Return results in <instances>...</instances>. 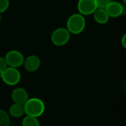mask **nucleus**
Instances as JSON below:
<instances>
[{"label":"nucleus","mask_w":126,"mask_h":126,"mask_svg":"<svg viewBox=\"0 0 126 126\" xmlns=\"http://www.w3.org/2000/svg\"><path fill=\"white\" fill-rule=\"evenodd\" d=\"M10 114L3 109H0V126H10Z\"/></svg>","instance_id":"nucleus-13"},{"label":"nucleus","mask_w":126,"mask_h":126,"mask_svg":"<svg viewBox=\"0 0 126 126\" xmlns=\"http://www.w3.org/2000/svg\"><path fill=\"white\" fill-rule=\"evenodd\" d=\"M94 21L100 24H105L109 20V16L107 13L106 9L97 8L93 13Z\"/></svg>","instance_id":"nucleus-10"},{"label":"nucleus","mask_w":126,"mask_h":126,"mask_svg":"<svg viewBox=\"0 0 126 126\" xmlns=\"http://www.w3.org/2000/svg\"><path fill=\"white\" fill-rule=\"evenodd\" d=\"M70 32L66 28L59 27L55 29L51 35L52 43L58 47H62L66 44L70 39Z\"/></svg>","instance_id":"nucleus-4"},{"label":"nucleus","mask_w":126,"mask_h":126,"mask_svg":"<svg viewBox=\"0 0 126 126\" xmlns=\"http://www.w3.org/2000/svg\"><path fill=\"white\" fill-rule=\"evenodd\" d=\"M123 1L125 2V4H126V0H123Z\"/></svg>","instance_id":"nucleus-19"},{"label":"nucleus","mask_w":126,"mask_h":126,"mask_svg":"<svg viewBox=\"0 0 126 126\" xmlns=\"http://www.w3.org/2000/svg\"><path fill=\"white\" fill-rule=\"evenodd\" d=\"M21 126H41V125L37 117L27 115L22 120Z\"/></svg>","instance_id":"nucleus-12"},{"label":"nucleus","mask_w":126,"mask_h":126,"mask_svg":"<svg viewBox=\"0 0 126 126\" xmlns=\"http://www.w3.org/2000/svg\"><path fill=\"white\" fill-rule=\"evenodd\" d=\"M25 114L34 117H38L41 116L45 111V104L40 98L32 97L24 105Z\"/></svg>","instance_id":"nucleus-1"},{"label":"nucleus","mask_w":126,"mask_h":126,"mask_svg":"<svg viewBox=\"0 0 126 126\" xmlns=\"http://www.w3.org/2000/svg\"><path fill=\"white\" fill-rule=\"evenodd\" d=\"M112 0H96L97 8H103L106 9L107 5Z\"/></svg>","instance_id":"nucleus-15"},{"label":"nucleus","mask_w":126,"mask_h":126,"mask_svg":"<svg viewBox=\"0 0 126 126\" xmlns=\"http://www.w3.org/2000/svg\"><path fill=\"white\" fill-rule=\"evenodd\" d=\"M86 27V19L80 13H75L70 16L66 21V29L71 34L81 33Z\"/></svg>","instance_id":"nucleus-2"},{"label":"nucleus","mask_w":126,"mask_h":126,"mask_svg":"<svg viewBox=\"0 0 126 126\" xmlns=\"http://www.w3.org/2000/svg\"><path fill=\"white\" fill-rule=\"evenodd\" d=\"M8 67L7 61L4 57H0V74L6 69V68Z\"/></svg>","instance_id":"nucleus-16"},{"label":"nucleus","mask_w":126,"mask_h":126,"mask_svg":"<svg viewBox=\"0 0 126 126\" xmlns=\"http://www.w3.org/2000/svg\"><path fill=\"white\" fill-rule=\"evenodd\" d=\"M10 6V0H0V14L5 12Z\"/></svg>","instance_id":"nucleus-14"},{"label":"nucleus","mask_w":126,"mask_h":126,"mask_svg":"<svg viewBox=\"0 0 126 126\" xmlns=\"http://www.w3.org/2000/svg\"><path fill=\"white\" fill-rule=\"evenodd\" d=\"M121 44L123 45V47L126 49V33L124 34L122 37V39H121Z\"/></svg>","instance_id":"nucleus-17"},{"label":"nucleus","mask_w":126,"mask_h":126,"mask_svg":"<svg viewBox=\"0 0 126 126\" xmlns=\"http://www.w3.org/2000/svg\"><path fill=\"white\" fill-rule=\"evenodd\" d=\"M106 10L110 18H117L124 12V7L117 1H111L106 7Z\"/></svg>","instance_id":"nucleus-7"},{"label":"nucleus","mask_w":126,"mask_h":126,"mask_svg":"<svg viewBox=\"0 0 126 126\" xmlns=\"http://www.w3.org/2000/svg\"><path fill=\"white\" fill-rule=\"evenodd\" d=\"M25 114L24 105L19 103H13L10 106L9 109V114L15 118H18L22 117Z\"/></svg>","instance_id":"nucleus-11"},{"label":"nucleus","mask_w":126,"mask_h":126,"mask_svg":"<svg viewBox=\"0 0 126 126\" xmlns=\"http://www.w3.org/2000/svg\"><path fill=\"white\" fill-rule=\"evenodd\" d=\"M78 10L83 16H89L97 9L96 0H78Z\"/></svg>","instance_id":"nucleus-6"},{"label":"nucleus","mask_w":126,"mask_h":126,"mask_svg":"<svg viewBox=\"0 0 126 126\" xmlns=\"http://www.w3.org/2000/svg\"><path fill=\"white\" fill-rule=\"evenodd\" d=\"M2 81L8 86H16L21 80V73L17 68L7 67L4 71L0 74Z\"/></svg>","instance_id":"nucleus-3"},{"label":"nucleus","mask_w":126,"mask_h":126,"mask_svg":"<svg viewBox=\"0 0 126 126\" xmlns=\"http://www.w3.org/2000/svg\"><path fill=\"white\" fill-rule=\"evenodd\" d=\"M24 66L25 69L29 72H34L37 71L41 65L40 58L36 55H30L24 59Z\"/></svg>","instance_id":"nucleus-9"},{"label":"nucleus","mask_w":126,"mask_h":126,"mask_svg":"<svg viewBox=\"0 0 126 126\" xmlns=\"http://www.w3.org/2000/svg\"><path fill=\"white\" fill-rule=\"evenodd\" d=\"M7 66L13 68H18L24 64V57L21 52L18 50H10L7 52L4 57Z\"/></svg>","instance_id":"nucleus-5"},{"label":"nucleus","mask_w":126,"mask_h":126,"mask_svg":"<svg viewBox=\"0 0 126 126\" xmlns=\"http://www.w3.org/2000/svg\"><path fill=\"white\" fill-rule=\"evenodd\" d=\"M1 14H0V23H1Z\"/></svg>","instance_id":"nucleus-18"},{"label":"nucleus","mask_w":126,"mask_h":126,"mask_svg":"<svg viewBox=\"0 0 126 126\" xmlns=\"http://www.w3.org/2000/svg\"></svg>","instance_id":"nucleus-20"},{"label":"nucleus","mask_w":126,"mask_h":126,"mask_svg":"<svg viewBox=\"0 0 126 126\" xmlns=\"http://www.w3.org/2000/svg\"><path fill=\"white\" fill-rule=\"evenodd\" d=\"M11 98L15 103L24 105L28 100L29 96L27 92L21 87H17L13 89L11 94Z\"/></svg>","instance_id":"nucleus-8"}]
</instances>
